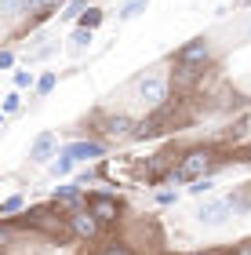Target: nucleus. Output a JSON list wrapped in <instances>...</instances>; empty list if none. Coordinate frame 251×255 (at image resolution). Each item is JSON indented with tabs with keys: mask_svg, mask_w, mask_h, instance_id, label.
<instances>
[{
	"mask_svg": "<svg viewBox=\"0 0 251 255\" xmlns=\"http://www.w3.org/2000/svg\"><path fill=\"white\" fill-rule=\"evenodd\" d=\"M7 245H11V230H7V226H0V252H4Z\"/></svg>",
	"mask_w": 251,
	"mask_h": 255,
	"instance_id": "obj_25",
	"label": "nucleus"
},
{
	"mask_svg": "<svg viewBox=\"0 0 251 255\" xmlns=\"http://www.w3.org/2000/svg\"><path fill=\"white\" fill-rule=\"evenodd\" d=\"M98 22H102V11H95V7H91V11H84V15H81V29H95L98 26Z\"/></svg>",
	"mask_w": 251,
	"mask_h": 255,
	"instance_id": "obj_14",
	"label": "nucleus"
},
{
	"mask_svg": "<svg viewBox=\"0 0 251 255\" xmlns=\"http://www.w3.org/2000/svg\"><path fill=\"white\" fill-rule=\"evenodd\" d=\"M241 208H248V201H241V197H222V201H208V204H200V212H197V223L200 226H222L226 219H230L233 212H241Z\"/></svg>",
	"mask_w": 251,
	"mask_h": 255,
	"instance_id": "obj_2",
	"label": "nucleus"
},
{
	"mask_svg": "<svg viewBox=\"0 0 251 255\" xmlns=\"http://www.w3.org/2000/svg\"><path fill=\"white\" fill-rule=\"evenodd\" d=\"M157 201H161V204H175L178 193H175V190H164V193H157Z\"/></svg>",
	"mask_w": 251,
	"mask_h": 255,
	"instance_id": "obj_23",
	"label": "nucleus"
},
{
	"mask_svg": "<svg viewBox=\"0 0 251 255\" xmlns=\"http://www.w3.org/2000/svg\"><path fill=\"white\" fill-rule=\"evenodd\" d=\"M66 219H70V234H73V237H84V241L98 237V219L91 215L87 208H77V212H70Z\"/></svg>",
	"mask_w": 251,
	"mask_h": 255,
	"instance_id": "obj_5",
	"label": "nucleus"
},
{
	"mask_svg": "<svg viewBox=\"0 0 251 255\" xmlns=\"http://www.w3.org/2000/svg\"><path fill=\"white\" fill-rule=\"evenodd\" d=\"M244 157H248V164H251V149H248V153H244Z\"/></svg>",
	"mask_w": 251,
	"mask_h": 255,
	"instance_id": "obj_28",
	"label": "nucleus"
},
{
	"mask_svg": "<svg viewBox=\"0 0 251 255\" xmlns=\"http://www.w3.org/2000/svg\"><path fill=\"white\" fill-rule=\"evenodd\" d=\"M55 88V73H51V69H48V73H44L40 80H37V95H48V91Z\"/></svg>",
	"mask_w": 251,
	"mask_h": 255,
	"instance_id": "obj_18",
	"label": "nucleus"
},
{
	"mask_svg": "<svg viewBox=\"0 0 251 255\" xmlns=\"http://www.w3.org/2000/svg\"><path fill=\"white\" fill-rule=\"evenodd\" d=\"M0 124H4V113H0Z\"/></svg>",
	"mask_w": 251,
	"mask_h": 255,
	"instance_id": "obj_29",
	"label": "nucleus"
},
{
	"mask_svg": "<svg viewBox=\"0 0 251 255\" xmlns=\"http://www.w3.org/2000/svg\"><path fill=\"white\" fill-rule=\"evenodd\" d=\"M84 4H87V0H84Z\"/></svg>",
	"mask_w": 251,
	"mask_h": 255,
	"instance_id": "obj_30",
	"label": "nucleus"
},
{
	"mask_svg": "<svg viewBox=\"0 0 251 255\" xmlns=\"http://www.w3.org/2000/svg\"><path fill=\"white\" fill-rule=\"evenodd\" d=\"M131 117H124V113H117V117H109L106 121V135H113V138H128L131 135Z\"/></svg>",
	"mask_w": 251,
	"mask_h": 255,
	"instance_id": "obj_10",
	"label": "nucleus"
},
{
	"mask_svg": "<svg viewBox=\"0 0 251 255\" xmlns=\"http://www.w3.org/2000/svg\"><path fill=\"white\" fill-rule=\"evenodd\" d=\"M237 255H251V241H244V245H237Z\"/></svg>",
	"mask_w": 251,
	"mask_h": 255,
	"instance_id": "obj_26",
	"label": "nucleus"
},
{
	"mask_svg": "<svg viewBox=\"0 0 251 255\" xmlns=\"http://www.w3.org/2000/svg\"><path fill=\"white\" fill-rule=\"evenodd\" d=\"M55 204L59 208H70V212H77V208H84V193L77 182H70V186H55Z\"/></svg>",
	"mask_w": 251,
	"mask_h": 255,
	"instance_id": "obj_7",
	"label": "nucleus"
},
{
	"mask_svg": "<svg viewBox=\"0 0 251 255\" xmlns=\"http://www.w3.org/2000/svg\"><path fill=\"white\" fill-rule=\"evenodd\" d=\"M208 168H211V149H189V153L175 164L171 179H175V182H193V179L208 175Z\"/></svg>",
	"mask_w": 251,
	"mask_h": 255,
	"instance_id": "obj_1",
	"label": "nucleus"
},
{
	"mask_svg": "<svg viewBox=\"0 0 251 255\" xmlns=\"http://www.w3.org/2000/svg\"><path fill=\"white\" fill-rule=\"evenodd\" d=\"M73 44H77V48H84V44H91V33H87V29H77V33H73Z\"/></svg>",
	"mask_w": 251,
	"mask_h": 255,
	"instance_id": "obj_22",
	"label": "nucleus"
},
{
	"mask_svg": "<svg viewBox=\"0 0 251 255\" xmlns=\"http://www.w3.org/2000/svg\"><path fill=\"white\" fill-rule=\"evenodd\" d=\"M18 110H22V95H18V91L4 95V113H18Z\"/></svg>",
	"mask_w": 251,
	"mask_h": 255,
	"instance_id": "obj_17",
	"label": "nucleus"
},
{
	"mask_svg": "<svg viewBox=\"0 0 251 255\" xmlns=\"http://www.w3.org/2000/svg\"><path fill=\"white\" fill-rule=\"evenodd\" d=\"M81 15H84V0H73V4L62 11V18H81Z\"/></svg>",
	"mask_w": 251,
	"mask_h": 255,
	"instance_id": "obj_19",
	"label": "nucleus"
},
{
	"mask_svg": "<svg viewBox=\"0 0 251 255\" xmlns=\"http://www.w3.org/2000/svg\"><path fill=\"white\" fill-rule=\"evenodd\" d=\"M186 255H222V252H215V248H208V252H186Z\"/></svg>",
	"mask_w": 251,
	"mask_h": 255,
	"instance_id": "obj_27",
	"label": "nucleus"
},
{
	"mask_svg": "<svg viewBox=\"0 0 251 255\" xmlns=\"http://www.w3.org/2000/svg\"><path fill=\"white\" fill-rule=\"evenodd\" d=\"M11 66H15V55H11V51H0V69H11Z\"/></svg>",
	"mask_w": 251,
	"mask_h": 255,
	"instance_id": "obj_24",
	"label": "nucleus"
},
{
	"mask_svg": "<svg viewBox=\"0 0 251 255\" xmlns=\"http://www.w3.org/2000/svg\"><path fill=\"white\" fill-rule=\"evenodd\" d=\"M15 88H18V91L33 88V69H15Z\"/></svg>",
	"mask_w": 251,
	"mask_h": 255,
	"instance_id": "obj_15",
	"label": "nucleus"
},
{
	"mask_svg": "<svg viewBox=\"0 0 251 255\" xmlns=\"http://www.w3.org/2000/svg\"><path fill=\"white\" fill-rule=\"evenodd\" d=\"M62 153L77 164V160H95V157H102V146L98 142H70Z\"/></svg>",
	"mask_w": 251,
	"mask_h": 255,
	"instance_id": "obj_9",
	"label": "nucleus"
},
{
	"mask_svg": "<svg viewBox=\"0 0 251 255\" xmlns=\"http://www.w3.org/2000/svg\"><path fill=\"white\" fill-rule=\"evenodd\" d=\"M139 99H142L150 110H161L164 102H167V80H164L161 73L142 77V80H139Z\"/></svg>",
	"mask_w": 251,
	"mask_h": 255,
	"instance_id": "obj_3",
	"label": "nucleus"
},
{
	"mask_svg": "<svg viewBox=\"0 0 251 255\" xmlns=\"http://www.w3.org/2000/svg\"><path fill=\"white\" fill-rule=\"evenodd\" d=\"M51 171H55V175H70V171H73V160L66 157V153H59V160L51 164Z\"/></svg>",
	"mask_w": 251,
	"mask_h": 255,
	"instance_id": "obj_16",
	"label": "nucleus"
},
{
	"mask_svg": "<svg viewBox=\"0 0 251 255\" xmlns=\"http://www.w3.org/2000/svg\"><path fill=\"white\" fill-rule=\"evenodd\" d=\"M208 55H211V48H208V40H204V37H197V40H189L186 48H182V51L175 55V66L204 69V62H208Z\"/></svg>",
	"mask_w": 251,
	"mask_h": 255,
	"instance_id": "obj_4",
	"label": "nucleus"
},
{
	"mask_svg": "<svg viewBox=\"0 0 251 255\" xmlns=\"http://www.w3.org/2000/svg\"><path fill=\"white\" fill-rule=\"evenodd\" d=\"M215 190V179H197V186H189V193H211Z\"/></svg>",
	"mask_w": 251,
	"mask_h": 255,
	"instance_id": "obj_20",
	"label": "nucleus"
},
{
	"mask_svg": "<svg viewBox=\"0 0 251 255\" xmlns=\"http://www.w3.org/2000/svg\"><path fill=\"white\" fill-rule=\"evenodd\" d=\"M55 4H59V0H18V7L26 11V15H48Z\"/></svg>",
	"mask_w": 251,
	"mask_h": 255,
	"instance_id": "obj_11",
	"label": "nucleus"
},
{
	"mask_svg": "<svg viewBox=\"0 0 251 255\" xmlns=\"http://www.w3.org/2000/svg\"><path fill=\"white\" fill-rule=\"evenodd\" d=\"M15 212H26V197L22 193H11L7 201H0V215H15Z\"/></svg>",
	"mask_w": 251,
	"mask_h": 255,
	"instance_id": "obj_12",
	"label": "nucleus"
},
{
	"mask_svg": "<svg viewBox=\"0 0 251 255\" xmlns=\"http://www.w3.org/2000/svg\"><path fill=\"white\" fill-rule=\"evenodd\" d=\"M87 212L95 215V219H98V226H102V223H117V215H120V204H117V197H109V193H98V197H91Z\"/></svg>",
	"mask_w": 251,
	"mask_h": 255,
	"instance_id": "obj_6",
	"label": "nucleus"
},
{
	"mask_svg": "<svg viewBox=\"0 0 251 255\" xmlns=\"http://www.w3.org/2000/svg\"><path fill=\"white\" fill-rule=\"evenodd\" d=\"M55 157V135L51 131H44L37 142H33V149H29V160L33 164H48V160Z\"/></svg>",
	"mask_w": 251,
	"mask_h": 255,
	"instance_id": "obj_8",
	"label": "nucleus"
},
{
	"mask_svg": "<svg viewBox=\"0 0 251 255\" xmlns=\"http://www.w3.org/2000/svg\"><path fill=\"white\" fill-rule=\"evenodd\" d=\"M142 11H146V0H131V4L120 7V18L128 22V18H135V15H142Z\"/></svg>",
	"mask_w": 251,
	"mask_h": 255,
	"instance_id": "obj_13",
	"label": "nucleus"
},
{
	"mask_svg": "<svg viewBox=\"0 0 251 255\" xmlns=\"http://www.w3.org/2000/svg\"><path fill=\"white\" fill-rule=\"evenodd\" d=\"M102 255H135L128 245H106V248H102Z\"/></svg>",
	"mask_w": 251,
	"mask_h": 255,
	"instance_id": "obj_21",
	"label": "nucleus"
}]
</instances>
